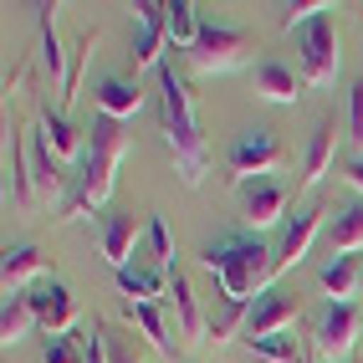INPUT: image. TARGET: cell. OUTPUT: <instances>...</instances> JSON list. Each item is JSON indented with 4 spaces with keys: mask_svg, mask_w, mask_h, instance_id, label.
I'll use <instances>...</instances> for the list:
<instances>
[{
    "mask_svg": "<svg viewBox=\"0 0 363 363\" xmlns=\"http://www.w3.org/2000/svg\"><path fill=\"white\" fill-rule=\"evenodd\" d=\"M200 261H205V272L220 281V302L251 307L256 302L251 292H266V281H272L277 251L256 235H225V240H215V246H205Z\"/></svg>",
    "mask_w": 363,
    "mask_h": 363,
    "instance_id": "cell-1",
    "label": "cell"
},
{
    "mask_svg": "<svg viewBox=\"0 0 363 363\" xmlns=\"http://www.w3.org/2000/svg\"><path fill=\"white\" fill-rule=\"evenodd\" d=\"M159 123H164V138H169V154H174L179 179L184 184H200L205 179V164H210V149L200 138L189 87L174 77V67H159Z\"/></svg>",
    "mask_w": 363,
    "mask_h": 363,
    "instance_id": "cell-2",
    "label": "cell"
},
{
    "mask_svg": "<svg viewBox=\"0 0 363 363\" xmlns=\"http://www.w3.org/2000/svg\"><path fill=\"white\" fill-rule=\"evenodd\" d=\"M128 154V133L118 118L98 113L87 123V138H82V174H77V195H72L67 210H103L108 195H113V179H118V164Z\"/></svg>",
    "mask_w": 363,
    "mask_h": 363,
    "instance_id": "cell-3",
    "label": "cell"
},
{
    "mask_svg": "<svg viewBox=\"0 0 363 363\" xmlns=\"http://www.w3.org/2000/svg\"><path fill=\"white\" fill-rule=\"evenodd\" d=\"M297 57H302V82L307 87H328L337 82V67H343V52H337V21L318 16L297 31Z\"/></svg>",
    "mask_w": 363,
    "mask_h": 363,
    "instance_id": "cell-4",
    "label": "cell"
},
{
    "mask_svg": "<svg viewBox=\"0 0 363 363\" xmlns=\"http://www.w3.org/2000/svg\"><path fill=\"white\" fill-rule=\"evenodd\" d=\"M281 164H286V149H281V138L266 133V128H251V133H240L230 143V174H235V184L266 179V174H277Z\"/></svg>",
    "mask_w": 363,
    "mask_h": 363,
    "instance_id": "cell-5",
    "label": "cell"
},
{
    "mask_svg": "<svg viewBox=\"0 0 363 363\" xmlns=\"http://www.w3.org/2000/svg\"><path fill=\"white\" fill-rule=\"evenodd\" d=\"M246 52H251V36L246 31H235V26H205L200 41L189 46V62H195V72H230Z\"/></svg>",
    "mask_w": 363,
    "mask_h": 363,
    "instance_id": "cell-6",
    "label": "cell"
},
{
    "mask_svg": "<svg viewBox=\"0 0 363 363\" xmlns=\"http://www.w3.org/2000/svg\"><path fill=\"white\" fill-rule=\"evenodd\" d=\"M286 200H292V189H286L281 179H246L240 184V220H246L251 230H266V225H277L281 215H286Z\"/></svg>",
    "mask_w": 363,
    "mask_h": 363,
    "instance_id": "cell-7",
    "label": "cell"
},
{
    "mask_svg": "<svg viewBox=\"0 0 363 363\" xmlns=\"http://www.w3.org/2000/svg\"><path fill=\"white\" fill-rule=\"evenodd\" d=\"M297 323V297L277 292V286H266V292H256L251 312H246V328H240V337L246 343H256V337H272V333H286Z\"/></svg>",
    "mask_w": 363,
    "mask_h": 363,
    "instance_id": "cell-8",
    "label": "cell"
},
{
    "mask_svg": "<svg viewBox=\"0 0 363 363\" xmlns=\"http://www.w3.org/2000/svg\"><path fill=\"white\" fill-rule=\"evenodd\" d=\"M353 337H358V312L348 302H328L323 318H318V333H312L318 353L323 358H348L353 353Z\"/></svg>",
    "mask_w": 363,
    "mask_h": 363,
    "instance_id": "cell-9",
    "label": "cell"
},
{
    "mask_svg": "<svg viewBox=\"0 0 363 363\" xmlns=\"http://www.w3.org/2000/svg\"><path fill=\"white\" fill-rule=\"evenodd\" d=\"M323 220H328V210H323V205H307L297 220L281 230V240H277V261H272V277H277V272H286V266H297V261L312 251V240H318Z\"/></svg>",
    "mask_w": 363,
    "mask_h": 363,
    "instance_id": "cell-10",
    "label": "cell"
},
{
    "mask_svg": "<svg viewBox=\"0 0 363 363\" xmlns=\"http://www.w3.org/2000/svg\"><path fill=\"white\" fill-rule=\"evenodd\" d=\"M31 297V312H36V323L46 328V337H57V333H72V323H77V297L67 292L62 281H41Z\"/></svg>",
    "mask_w": 363,
    "mask_h": 363,
    "instance_id": "cell-11",
    "label": "cell"
},
{
    "mask_svg": "<svg viewBox=\"0 0 363 363\" xmlns=\"http://www.w3.org/2000/svg\"><path fill=\"white\" fill-rule=\"evenodd\" d=\"M164 41H169V6L143 0V6H138V36H133V52H128L133 67H159Z\"/></svg>",
    "mask_w": 363,
    "mask_h": 363,
    "instance_id": "cell-12",
    "label": "cell"
},
{
    "mask_svg": "<svg viewBox=\"0 0 363 363\" xmlns=\"http://www.w3.org/2000/svg\"><path fill=\"white\" fill-rule=\"evenodd\" d=\"M164 277H169V302H174L179 333L195 337V343H210V323H205V312H200V297H195V286H189V277L179 272V266H169Z\"/></svg>",
    "mask_w": 363,
    "mask_h": 363,
    "instance_id": "cell-13",
    "label": "cell"
},
{
    "mask_svg": "<svg viewBox=\"0 0 363 363\" xmlns=\"http://www.w3.org/2000/svg\"><path fill=\"white\" fill-rule=\"evenodd\" d=\"M133 246H138V215L133 210H113L103 220V256H108L113 272H123V266H128Z\"/></svg>",
    "mask_w": 363,
    "mask_h": 363,
    "instance_id": "cell-14",
    "label": "cell"
},
{
    "mask_svg": "<svg viewBox=\"0 0 363 363\" xmlns=\"http://www.w3.org/2000/svg\"><path fill=\"white\" fill-rule=\"evenodd\" d=\"M256 92L266 103H297V92H302V82H297V72L286 67V62H256Z\"/></svg>",
    "mask_w": 363,
    "mask_h": 363,
    "instance_id": "cell-15",
    "label": "cell"
},
{
    "mask_svg": "<svg viewBox=\"0 0 363 363\" xmlns=\"http://www.w3.org/2000/svg\"><path fill=\"white\" fill-rule=\"evenodd\" d=\"M333 149H337V123H333V118H323V123H318V133H312V143H307V164H302V179H297V189H312V184H318V179L328 174Z\"/></svg>",
    "mask_w": 363,
    "mask_h": 363,
    "instance_id": "cell-16",
    "label": "cell"
},
{
    "mask_svg": "<svg viewBox=\"0 0 363 363\" xmlns=\"http://www.w3.org/2000/svg\"><path fill=\"white\" fill-rule=\"evenodd\" d=\"M143 108V92H138V82H123V77H103L98 82V113H108V118H133Z\"/></svg>",
    "mask_w": 363,
    "mask_h": 363,
    "instance_id": "cell-17",
    "label": "cell"
},
{
    "mask_svg": "<svg viewBox=\"0 0 363 363\" xmlns=\"http://www.w3.org/2000/svg\"><path fill=\"white\" fill-rule=\"evenodd\" d=\"M328 246H333V256H353V251L363 246V200H358V205H343V210L333 215Z\"/></svg>",
    "mask_w": 363,
    "mask_h": 363,
    "instance_id": "cell-18",
    "label": "cell"
},
{
    "mask_svg": "<svg viewBox=\"0 0 363 363\" xmlns=\"http://www.w3.org/2000/svg\"><path fill=\"white\" fill-rule=\"evenodd\" d=\"M36 323V312H31V297L26 292H11L6 307H0V343L16 348V343H26V333Z\"/></svg>",
    "mask_w": 363,
    "mask_h": 363,
    "instance_id": "cell-19",
    "label": "cell"
},
{
    "mask_svg": "<svg viewBox=\"0 0 363 363\" xmlns=\"http://www.w3.org/2000/svg\"><path fill=\"white\" fill-rule=\"evenodd\" d=\"M123 318L149 337V343L164 353V358H174V348H169V328H164V312H159V302H128L123 307Z\"/></svg>",
    "mask_w": 363,
    "mask_h": 363,
    "instance_id": "cell-20",
    "label": "cell"
},
{
    "mask_svg": "<svg viewBox=\"0 0 363 363\" xmlns=\"http://www.w3.org/2000/svg\"><path fill=\"white\" fill-rule=\"evenodd\" d=\"M26 174H31V184L41 189L46 200H57V195H62V169H57V159H52V143H46V138H36V143H31Z\"/></svg>",
    "mask_w": 363,
    "mask_h": 363,
    "instance_id": "cell-21",
    "label": "cell"
},
{
    "mask_svg": "<svg viewBox=\"0 0 363 363\" xmlns=\"http://www.w3.org/2000/svg\"><path fill=\"white\" fill-rule=\"evenodd\" d=\"M358 281H363V266H358V256H333V261L323 266V292H328V302H343Z\"/></svg>",
    "mask_w": 363,
    "mask_h": 363,
    "instance_id": "cell-22",
    "label": "cell"
},
{
    "mask_svg": "<svg viewBox=\"0 0 363 363\" xmlns=\"http://www.w3.org/2000/svg\"><path fill=\"white\" fill-rule=\"evenodd\" d=\"M41 266H46V261H41L36 246H11V251H6V297L21 292L26 281H36V277H41Z\"/></svg>",
    "mask_w": 363,
    "mask_h": 363,
    "instance_id": "cell-23",
    "label": "cell"
},
{
    "mask_svg": "<svg viewBox=\"0 0 363 363\" xmlns=\"http://www.w3.org/2000/svg\"><path fill=\"white\" fill-rule=\"evenodd\" d=\"M118 292H123L128 302H164L169 297L164 281L154 272H143V266H123V272H118Z\"/></svg>",
    "mask_w": 363,
    "mask_h": 363,
    "instance_id": "cell-24",
    "label": "cell"
},
{
    "mask_svg": "<svg viewBox=\"0 0 363 363\" xmlns=\"http://www.w3.org/2000/svg\"><path fill=\"white\" fill-rule=\"evenodd\" d=\"M200 16H195V6H189V0H174V6H169V46H195L200 41Z\"/></svg>",
    "mask_w": 363,
    "mask_h": 363,
    "instance_id": "cell-25",
    "label": "cell"
},
{
    "mask_svg": "<svg viewBox=\"0 0 363 363\" xmlns=\"http://www.w3.org/2000/svg\"><path fill=\"white\" fill-rule=\"evenodd\" d=\"M256 358H266V363H307V353H302V343L292 333H272V337H256V343H246Z\"/></svg>",
    "mask_w": 363,
    "mask_h": 363,
    "instance_id": "cell-26",
    "label": "cell"
},
{
    "mask_svg": "<svg viewBox=\"0 0 363 363\" xmlns=\"http://www.w3.org/2000/svg\"><path fill=\"white\" fill-rule=\"evenodd\" d=\"M41 138L52 143V154H62V159L82 154V138H77V128H72L62 113H41Z\"/></svg>",
    "mask_w": 363,
    "mask_h": 363,
    "instance_id": "cell-27",
    "label": "cell"
},
{
    "mask_svg": "<svg viewBox=\"0 0 363 363\" xmlns=\"http://www.w3.org/2000/svg\"><path fill=\"white\" fill-rule=\"evenodd\" d=\"M246 312H251V307H240V302H220V312L210 318V343H225V337H235L240 328H246Z\"/></svg>",
    "mask_w": 363,
    "mask_h": 363,
    "instance_id": "cell-28",
    "label": "cell"
},
{
    "mask_svg": "<svg viewBox=\"0 0 363 363\" xmlns=\"http://www.w3.org/2000/svg\"><path fill=\"white\" fill-rule=\"evenodd\" d=\"M41 363H82V337L77 333H57L41 343Z\"/></svg>",
    "mask_w": 363,
    "mask_h": 363,
    "instance_id": "cell-29",
    "label": "cell"
},
{
    "mask_svg": "<svg viewBox=\"0 0 363 363\" xmlns=\"http://www.w3.org/2000/svg\"><path fill=\"white\" fill-rule=\"evenodd\" d=\"M149 240H154V256L164 261V272H169V266H179V251H174V240H169L164 215H149Z\"/></svg>",
    "mask_w": 363,
    "mask_h": 363,
    "instance_id": "cell-30",
    "label": "cell"
},
{
    "mask_svg": "<svg viewBox=\"0 0 363 363\" xmlns=\"http://www.w3.org/2000/svg\"><path fill=\"white\" fill-rule=\"evenodd\" d=\"M92 41H98V31H87V36H82V52L72 57V67H67V82H62V103H72V98H77V82H82V67H87V57H92Z\"/></svg>",
    "mask_w": 363,
    "mask_h": 363,
    "instance_id": "cell-31",
    "label": "cell"
},
{
    "mask_svg": "<svg viewBox=\"0 0 363 363\" xmlns=\"http://www.w3.org/2000/svg\"><path fill=\"white\" fill-rule=\"evenodd\" d=\"M41 57L46 67H52V77L67 82V67H62V46H57V26H52V16H41Z\"/></svg>",
    "mask_w": 363,
    "mask_h": 363,
    "instance_id": "cell-32",
    "label": "cell"
},
{
    "mask_svg": "<svg viewBox=\"0 0 363 363\" xmlns=\"http://www.w3.org/2000/svg\"><path fill=\"white\" fill-rule=\"evenodd\" d=\"M348 133L363 138V82H353V92H348Z\"/></svg>",
    "mask_w": 363,
    "mask_h": 363,
    "instance_id": "cell-33",
    "label": "cell"
},
{
    "mask_svg": "<svg viewBox=\"0 0 363 363\" xmlns=\"http://www.w3.org/2000/svg\"><path fill=\"white\" fill-rule=\"evenodd\" d=\"M82 363H108V348H103V333H82Z\"/></svg>",
    "mask_w": 363,
    "mask_h": 363,
    "instance_id": "cell-34",
    "label": "cell"
},
{
    "mask_svg": "<svg viewBox=\"0 0 363 363\" xmlns=\"http://www.w3.org/2000/svg\"><path fill=\"white\" fill-rule=\"evenodd\" d=\"M348 184L363 195V154H353V159H348Z\"/></svg>",
    "mask_w": 363,
    "mask_h": 363,
    "instance_id": "cell-35",
    "label": "cell"
},
{
    "mask_svg": "<svg viewBox=\"0 0 363 363\" xmlns=\"http://www.w3.org/2000/svg\"><path fill=\"white\" fill-rule=\"evenodd\" d=\"M108 363H138V358H133L128 348H108Z\"/></svg>",
    "mask_w": 363,
    "mask_h": 363,
    "instance_id": "cell-36",
    "label": "cell"
},
{
    "mask_svg": "<svg viewBox=\"0 0 363 363\" xmlns=\"http://www.w3.org/2000/svg\"><path fill=\"white\" fill-rule=\"evenodd\" d=\"M358 297H363V281H358Z\"/></svg>",
    "mask_w": 363,
    "mask_h": 363,
    "instance_id": "cell-37",
    "label": "cell"
}]
</instances>
